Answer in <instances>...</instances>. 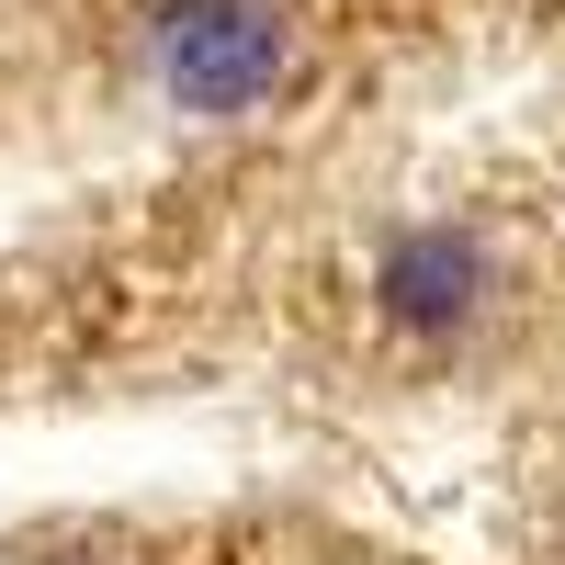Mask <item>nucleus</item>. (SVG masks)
Wrapping results in <instances>:
<instances>
[{"label": "nucleus", "instance_id": "f257e3e1", "mask_svg": "<svg viewBox=\"0 0 565 565\" xmlns=\"http://www.w3.org/2000/svg\"><path fill=\"white\" fill-rule=\"evenodd\" d=\"M282 57H295L282 0H170L159 12V79H170L181 114H249V103H271Z\"/></svg>", "mask_w": 565, "mask_h": 565}, {"label": "nucleus", "instance_id": "f03ea898", "mask_svg": "<svg viewBox=\"0 0 565 565\" xmlns=\"http://www.w3.org/2000/svg\"><path fill=\"white\" fill-rule=\"evenodd\" d=\"M498 295V260L476 226H407L373 271V306H385L407 340H452V328H476V306Z\"/></svg>", "mask_w": 565, "mask_h": 565}]
</instances>
